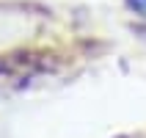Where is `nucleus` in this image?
<instances>
[{
  "instance_id": "obj_1",
  "label": "nucleus",
  "mask_w": 146,
  "mask_h": 138,
  "mask_svg": "<svg viewBox=\"0 0 146 138\" xmlns=\"http://www.w3.org/2000/svg\"><path fill=\"white\" fill-rule=\"evenodd\" d=\"M130 3V8H135V11H146V0H127Z\"/></svg>"
}]
</instances>
